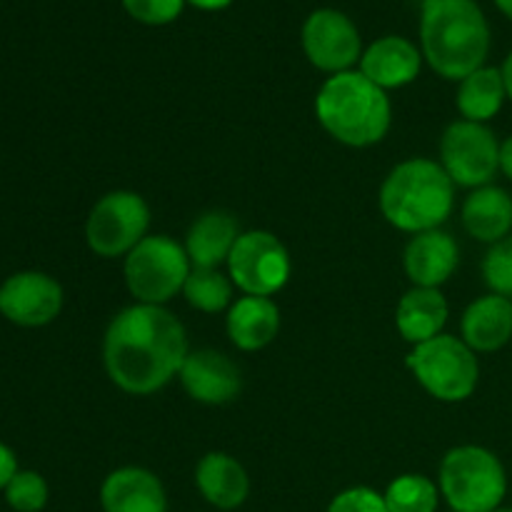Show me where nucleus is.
<instances>
[{
    "mask_svg": "<svg viewBox=\"0 0 512 512\" xmlns=\"http://www.w3.org/2000/svg\"><path fill=\"white\" fill-rule=\"evenodd\" d=\"M225 328H228V338L233 340L235 348L255 353L273 343L278 335L280 310L270 298L243 295L238 303L230 305Z\"/></svg>",
    "mask_w": 512,
    "mask_h": 512,
    "instance_id": "4be33fe9",
    "label": "nucleus"
},
{
    "mask_svg": "<svg viewBox=\"0 0 512 512\" xmlns=\"http://www.w3.org/2000/svg\"><path fill=\"white\" fill-rule=\"evenodd\" d=\"M238 238L240 225L233 215L208 210L190 225L183 248L193 268H220V263H228Z\"/></svg>",
    "mask_w": 512,
    "mask_h": 512,
    "instance_id": "a211bd4d",
    "label": "nucleus"
},
{
    "mask_svg": "<svg viewBox=\"0 0 512 512\" xmlns=\"http://www.w3.org/2000/svg\"><path fill=\"white\" fill-rule=\"evenodd\" d=\"M150 208L138 193L113 190L93 205L85 223L88 248L100 258H123L148 238Z\"/></svg>",
    "mask_w": 512,
    "mask_h": 512,
    "instance_id": "6e6552de",
    "label": "nucleus"
},
{
    "mask_svg": "<svg viewBox=\"0 0 512 512\" xmlns=\"http://www.w3.org/2000/svg\"><path fill=\"white\" fill-rule=\"evenodd\" d=\"M405 365L423 385L425 393H430L440 403H463L478 388V353L455 335L443 333L428 343L413 345Z\"/></svg>",
    "mask_w": 512,
    "mask_h": 512,
    "instance_id": "423d86ee",
    "label": "nucleus"
},
{
    "mask_svg": "<svg viewBox=\"0 0 512 512\" xmlns=\"http://www.w3.org/2000/svg\"><path fill=\"white\" fill-rule=\"evenodd\" d=\"M460 218L470 238L495 245L508 238L512 230V195L498 185L475 188L465 198Z\"/></svg>",
    "mask_w": 512,
    "mask_h": 512,
    "instance_id": "aec40b11",
    "label": "nucleus"
},
{
    "mask_svg": "<svg viewBox=\"0 0 512 512\" xmlns=\"http://www.w3.org/2000/svg\"><path fill=\"white\" fill-rule=\"evenodd\" d=\"M505 100H508V90H505V80L500 68H490L483 65L468 78L458 83V95H455V105H458L463 120H473V123H488L495 115L503 110Z\"/></svg>",
    "mask_w": 512,
    "mask_h": 512,
    "instance_id": "5701e85b",
    "label": "nucleus"
},
{
    "mask_svg": "<svg viewBox=\"0 0 512 512\" xmlns=\"http://www.w3.org/2000/svg\"><path fill=\"white\" fill-rule=\"evenodd\" d=\"M423 53L418 45L410 43L408 38L400 35H385V38L375 40L363 50L360 58V73L383 88L385 93L393 88H405L413 83L423 68Z\"/></svg>",
    "mask_w": 512,
    "mask_h": 512,
    "instance_id": "2eb2a0df",
    "label": "nucleus"
},
{
    "mask_svg": "<svg viewBox=\"0 0 512 512\" xmlns=\"http://www.w3.org/2000/svg\"><path fill=\"white\" fill-rule=\"evenodd\" d=\"M493 512H512V508H503V505H500V508L493 510Z\"/></svg>",
    "mask_w": 512,
    "mask_h": 512,
    "instance_id": "f704fd0d",
    "label": "nucleus"
},
{
    "mask_svg": "<svg viewBox=\"0 0 512 512\" xmlns=\"http://www.w3.org/2000/svg\"><path fill=\"white\" fill-rule=\"evenodd\" d=\"M500 173L512 180V135L500 143Z\"/></svg>",
    "mask_w": 512,
    "mask_h": 512,
    "instance_id": "7c9ffc66",
    "label": "nucleus"
},
{
    "mask_svg": "<svg viewBox=\"0 0 512 512\" xmlns=\"http://www.w3.org/2000/svg\"><path fill=\"white\" fill-rule=\"evenodd\" d=\"M188 353L183 323L163 305L135 303L120 310L103 338L108 378L130 395L163 390L180 373Z\"/></svg>",
    "mask_w": 512,
    "mask_h": 512,
    "instance_id": "f257e3e1",
    "label": "nucleus"
},
{
    "mask_svg": "<svg viewBox=\"0 0 512 512\" xmlns=\"http://www.w3.org/2000/svg\"><path fill=\"white\" fill-rule=\"evenodd\" d=\"M380 213L403 233L435 230L450 218L455 183L443 165L430 158H410L395 165L380 188Z\"/></svg>",
    "mask_w": 512,
    "mask_h": 512,
    "instance_id": "20e7f679",
    "label": "nucleus"
},
{
    "mask_svg": "<svg viewBox=\"0 0 512 512\" xmlns=\"http://www.w3.org/2000/svg\"><path fill=\"white\" fill-rule=\"evenodd\" d=\"M460 333L475 353H495L512 338V300L488 293L473 300L460 320Z\"/></svg>",
    "mask_w": 512,
    "mask_h": 512,
    "instance_id": "f3484780",
    "label": "nucleus"
},
{
    "mask_svg": "<svg viewBox=\"0 0 512 512\" xmlns=\"http://www.w3.org/2000/svg\"><path fill=\"white\" fill-rule=\"evenodd\" d=\"M5 493V503L15 512H40L48 505L50 490L48 483L35 470H18L13 480L8 483Z\"/></svg>",
    "mask_w": 512,
    "mask_h": 512,
    "instance_id": "a878e982",
    "label": "nucleus"
},
{
    "mask_svg": "<svg viewBox=\"0 0 512 512\" xmlns=\"http://www.w3.org/2000/svg\"><path fill=\"white\" fill-rule=\"evenodd\" d=\"M315 115L325 133L350 148H370L388 135L393 105L388 93L360 70L330 75L315 98Z\"/></svg>",
    "mask_w": 512,
    "mask_h": 512,
    "instance_id": "7ed1b4c3",
    "label": "nucleus"
},
{
    "mask_svg": "<svg viewBox=\"0 0 512 512\" xmlns=\"http://www.w3.org/2000/svg\"><path fill=\"white\" fill-rule=\"evenodd\" d=\"M420 53L445 80L460 83L483 68L490 25L475 0H425L420 8Z\"/></svg>",
    "mask_w": 512,
    "mask_h": 512,
    "instance_id": "f03ea898",
    "label": "nucleus"
},
{
    "mask_svg": "<svg viewBox=\"0 0 512 512\" xmlns=\"http://www.w3.org/2000/svg\"><path fill=\"white\" fill-rule=\"evenodd\" d=\"M388 512H438L440 488L425 475H400L383 493Z\"/></svg>",
    "mask_w": 512,
    "mask_h": 512,
    "instance_id": "393cba45",
    "label": "nucleus"
},
{
    "mask_svg": "<svg viewBox=\"0 0 512 512\" xmlns=\"http://www.w3.org/2000/svg\"><path fill=\"white\" fill-rule=\"evenodd\" d=\"M185 393L203 405H228L243 390L240 370L228 355L218 350H190L178 373Z\"/></svg>",
    "mask_w": 512,
    "mask_h": 512,
    "instance_id": "ddd939ff",
    "label": "nucleus"
},
{
    "mask_svg": "<svg viewBox=\"0 0 512 512\" xmlns=\"http://www.w3.org/2000/svg\"><path fill=\"white\" fill-rule=\"evenodd\" d=\"M228 273L235 288L255 298L280 293L290 278V255L285 245L268 230L240 233L228 258Z\"/></svg>",
    "mask_w": 512,
    "mask_h": 512,
    "instance_id": "9d476101",
    "label": "nucleus"
},
{
    "mask_svg": "<svg viewBox=\"0 0 512 512\" xmlns=\"http://www.w3.org/2000/svg\"><path fill=\"white\" fill-rule=\"evenodd\" d=\"M185 3H190L193 8H198V10H205V13H215V10L228 8L233 0H185Z\"/></svg>",
    "mask_w": 512,
    "mask_h": 512,
    "instance_id": "2f4dec72",
    "label": "nucleus"
},
{
    "mask_svg": "<svg viewBox=\"0 0 512 512\" xmlns=\"http://www.w3.org/2000/svg\"><path fill=\"white\" fill-rule=\"evenodd\" d=\"M15 473H18V458H15V453L8 445L0 443V493L8 488V483L13 480Z\"/></svg>",
    "mask_w": 512,
    "mask_h": 512,
    "instance_id": "c756f323",
    "label": "nucleus"
},
{
    "mask_svg": "<svg viewBox=\"0 0 512 512\" xmlns=\"http://www.w3.org/2000/svg\"><path fill=\"white\" fill-rule=\"evenodd\" d=\"M328 512H388V505H385L383 493L358 485V488H348L335 495Z\"/></svg>",
    "mask_w": 512,
    "mask_h": 512,
    "instance_id": "c85d7f7f",
    "label": "nucleus"
},
{
    "mask_svg": "<svg viewBox=\"0 0 512 512\" xmlns=\"http://www.w3.org/2000/svg\"><path fill=\"white\" fill-rule=\"evenodd\" d=\"M125 13L143 25H168L180 18L185 0H120Z\"/></svg>",
    "mask_w": 512,
    "mask_h": 512,
    "instance_id": "cd10ccee",
    "label": "nucleus"
},
{
    "mask_svg": "<svg viewBox=\"0 0 512 512\" xmlns=\"http://www.w3.org/2000/svg\"><path fill=\"white\" fill-rule=\"evenodd\" d=\"M195 485L205 503L218 510H235L248 500L250 478L228 453H208L195 468Z\"/></svg>",
    "mask_w": 512,
    "mask_h": 512,
    "instance_id": "6ab92c4d",
    "label": "nucleus"
},
{
    "mask_svg": "<svg viewBox=\"0 0 512 512\" xmlns=\"http://www.w3.org/2000/svg\"><path fill=\"white\" fill-rule=\"evenodd\" d=\"M190 265L188 253L170 235H148L125 255L123 275L130 295L143 305H165L183 293Z\"/></svg>",
    "mask_w": 512,
    "mask_h": 512,
    "instance_id": "0eeeda50",
    "label": "nucleus"
},
{
    "mask_svg": "<svg viewBox=\"0 0 512 512\" xmlns=\"http://www.w3.org/2000/svg\"><path fill=\"white\" fill-rule=\"evenodd\" d=\"M450 512H453V510H450Z\"/></svg>",
    "mask_w": 512,
    "mask_h": 512,
    "instance_id": "c9c22d12",
    "label": "nucleus"
},
{
    "mask_svg": "<svg viewBox=\"0 0 512 512\" xmlns=\"http://www.w3.org/2000/svg\"><path fill=\"white\" fill-rule=\"evenodd\" d=\"M103 512H165V488L155 473L145 468H118L100 485Z\"/></svg>",
    "mask_w": 512,
    "mask_h": 512,
    "instance_id": "dca6fc26",
    "label": "nucleus"
},
{
    "mask_svg": "<svg viewBox=\"0 0 512 512\" xmlns=\"http://www.w3.org/2000/svg\"><path fill=\"white\" fill-rule=\"evenodd\" d=\"M233 280L220 268H193L183 285V295L190 308L200 313H220L233 300Z\"/></svg>",
    "mask_w": 512,
    "mask_h": 512,
    "instance_id": "b1692460",
    "label": "nucleus"
},
{
    "mask_svg": "<svg viewBox=\"0 0 512 512\" xmlns=\"http://www.w3.org/2000/svg\"><path fill=\"white\" fill-rule=\"evenodd\" d=\"M448 313V300L440 293V288H415L413 285V290L400 298L395 325L410 345H420L443 335Z\"/></svg>",
    "mask_w": 512,
    "mask_h": 512,
    "instance_id": "412c9836",
    "label": "nucleus"
},
{
    "mask_svg": "<svg viewBox=\"0 0 512 512\" xmlns=\"http://www.w3.org/2000/svg\"><path fill=\"white\" fill-rule=\"evenodd\" d=\"M495 5H498V10L505 18L512 20V0H495Z\"/></svg>",
    "mask_w": 512,
    "mask_h": 512,
    "instance_id": "72a5a7b5",
    "label": "nucleus"
},
{
    "mask_svg": "<svg viewBox=\"0 0 512 512\" xmlns=\"http://www.w3.org/2000/svg\"><path fill=\"white\" fill-rule=\"evenodd\" d=\"M63 288L40 270H23L0 285V315L20 328H43L63 310Z\"/></svg>",
    "mask_w": 512,
    "mask_h": 512,
    "instance_id": "f8f14e48",
    "label": "nucleus"
},
{
    "mask_svg": "<svg viewBox=\"0 0 512 512\" xmlns=\"http://www.w3.org/2000/svg\"><path fill=\"white\" fill-rule=\"evenodd\" d=\"M500 73H503L505 90H508V100H512V53L503 60V65H500Z\"/></svg>",
    "mask_w": 512,
    "mask_h": 512,
    "instance_id": "473e14b6",
    "label": "nucleus"
},
{
    "mask_svg": "<svg viewBox=\"0 0 512 512\" xmlns=\"http://www.w3.org/2000/svg\"><path fill=\"white\" fill-rule=\"evenodd\" d=\"M440 165L458 188H485L500 173V143L485 123L455 120L440 138Z\"/></svg>",
    "mask_w": 512,
    "mask_h": 512,
    "instance_id": "1a4fd4ad",
    "label": "nucleus"
},
{
    "mask_svg": "<svg viewBox=\"0 0 512 512\" xmlns=\"http://www.w3.org/2000/svg\"><path fill=\"white\" fill-rule=\"evenodd\" d=\"M483 278L490 293L512 300V235L490 245L483 258Z\"/></svg>",
    "mask_w": 512,
    "mask_h": 512,
    "instance_id": "bb28decb",
    "label": "nucleus"
},
{
    "mask_svg": "<svg viewBox=\"0 0 512 512\" xmlns=\"http://www.w3.org/2000/svg\"><path fill=\"white\" fill-rule=\"evenodd\" d=\"M460 263V248L445 230H425L413 235L403 253V265L415 288H440L453 278Z\"/></svg>",
    "mask_w": 512,
    "mask_h": 512,
    "instance_id": "4468645a",
    "label": "nucleus"
},
{
    "mask_svg": "<svg viewBox=\"0 0 512 512\" xmlns=\"http://www.w3.org/2000/svg\"><path fill=\"white\" fill-rule=\"evenodd\" d=\"M438 488L453 512H493L508 495V473L493 450L458 445L440 463Z\"/></svg>",
    "mask_w": 512,
    "mask_h": 512,
    "instance_id": "39448f33",
    "label": "nucleus"
},
{
    "mask_svg": "<svg viewBox=\"0 0 512 512\" xmlns=\"http://www.w3.org/2000/svg\"><path fill=\"white\" fill-rule=\"evenodd\" d=\"M303 50L310 63L330 75L353 70L363 58V40L345 13L335 8H318L303 23Z\"/></svg>",
    "mask_w": 512,
    "mask_h": 512,
    "instance_id": "9b49d317",
    "label": "nucleus"
}]
</instances>
